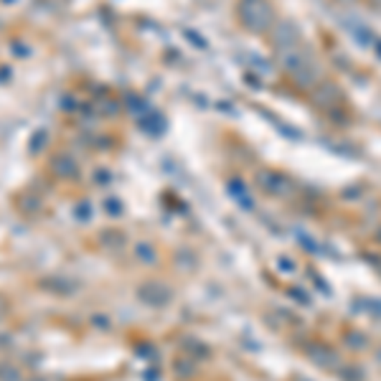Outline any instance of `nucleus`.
Here are the masks:
<instances>
[{"label": "nucleus", "mask_w": 381, "mask_h": 381, "mask_svg": "<svg viewBox=\"0 0 381 381\" xmlns=\"http://www.w3.org/2000/svg\"><path fill=\"white\" fill-rule=\"evenodd\" d=\"M23 381H51L49 376H43V374H33V376H29V379H23Z\"/></svg>", "instance_id": "nucleus-11"}, {"label": "nucleus", "mask_w": 381, "mask_h": 381, "mask_svg": "<svg viewBox=\"0 0 381 381\" xmlns=\"http://www.w3.org/2000/svg\"><path fill=\"white\" fill-rule=\"evenodd\" d=\"M74 216H77L79 221H89V219H92V214H89V203L81 201L79 206H74Z\"/></svg>", "instance_id": "nucleus-7"}, {"label": "nucleus", "mask_w": 381, "mask_h": 381, "mask_svg": "<svg viewBox=\"0 0 381 381\" xmlns=\"http://www.w3.org/2000/svg\"><path fill=\"white\" fill-rule=\"evenodd\" d=\"M51 168H54V176H59V178H64V180H72L79 176L77 160H74L72 155H66V153H61V155H56V158L51 160Z\"/></svg>", "instance_id": "nucleus-3"}, {"label": "nucleus", "mask_w": 381, "mask_h": 381, "mask_svg": "<svg viewBox=\"0 0 381 381\" xmlns=\"http://www.w3.org/2000/svg\"><path fill=\"white\" fill-rule=\"evenodd\" d=\"M15 206L21 214H38L41 211V199L36 194H21L15 199Z\"/></svg>", "instance_id": "nucleus-4"}, {"label": "nucleus", "mask_w": 381, "mask_h": 381, "mask_svg": "<svg viewBox=\"0 0 381 381\" xmlns=\"http://www.w3.org/2000/svg\"><path fill=\"white\" fill-rule=\"evenodd\" d=\"M0 381H23V371L18 364L3 359L0 361Z\"/></svg>", "instance_id": "nucleus-6"}, {"label": "nucleus", "mask_w": 381, "mask_h": 381, "mask_svg": "<svg viewBox=\"0 0 381 381\" xmlns=\"http://www.w3.org/2000/svg\"><path fill=\"white\" fill-rule=\"evenodd\" d=\"M8 313H10V300H8V297L0 293V320H3Z\"/></svg>", "instance_id": "nucleus-9"}, {"label": "nucleus", "mask_w": 381, "mask_h": 381, "mask_svg": "<svg viewBox=\"0 0 381 381\" xmlns=\"http://www.w3.org/2000/svg\"><path fill=\"white\" fill-rule=\"evenodd\" d=\"M107 214H112V216H115V214H120V203H115V201H107Z\"/></svg>", "instance_id": "nucleus-10"}, {"label": "nucleus", "mask_w": 381, "mask_h": 381, "mask_svg": "<svg viewBox=\"0 0 381 381\" xmlns=\"http://www.w3.org/2000/svg\"><path fill=\"white\" fill-rule=\"evenodd\" d=\"M239 15L252 31H265L272 21V10L267 6V0H242Z\"/></svg>", "instance_id": "nucleus-1"}, {"label": "nucleus", "mask_w": 381, "mask_h": 381, "mask_svg": "<svg viewBox=\"0 0 381 381\" xmlns=\"http://www.w3.org/2000/svg\"><path fill=\"white\" fill-rule=\"evenodd\" d=\"M140 297L145 302H150V305H163L168 300V295H163V288H158V285H143L140 288Z\"/></svg>", "instance_id": "nucleus-5"}, {"label": "nucleus", "mask_w": 381, "mask_h": 381, "mask_svg": "<svg viewBox=\"0 0 381 381\" xmlns=\"http://www.w3.org/2000/svg\"><path fill=\"white\" fill-rule=\"evenodd\" d=\"M38 288H41L43 293H49V295H61V297H69V295L77 293L74 280H69V277H64V274H51V277H43V280H38Z\"/></svg>", "instance_id": "nucleus-2"}, {"label": "nucleus", "mask_w": 381, "mask_h": 381, "mask_svg": "<svg viewBox=\"0 0 381 381\" xmlns=\"http://www.w3.org/2000/svg\"><path fill=\"white\" fill-rule=\"evenodd\" d=\"M135 254H137L140 259H145V262H153V259H155V254H153V249H150L148 244H140V247H137Z\"/></svg>", "instance_id": "nucleus-8"}]
</instances>
